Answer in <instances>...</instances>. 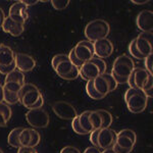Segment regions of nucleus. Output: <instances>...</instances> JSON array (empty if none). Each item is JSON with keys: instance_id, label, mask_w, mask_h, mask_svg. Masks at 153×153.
<instances>
[{"instance_id": "nucleus-1", "label": "nucleus", "mask_w": 153, "mask_h": 153, "mask_svg": "<svg viewBox=\"0 0 153 153\" xmlns=\"http://www.w3.org/2000/svg\"><path fill=\"white\" fill-rule=\"evenodd\" d=\"M110 32V26L104 19H94L87 24L85 28V36L88 41L94 42L107 38Z\"/></svg>"}, {"instance_id": "nucleus-2", "label": "nucleus", "mask_w": 153, "mask_h": 153, "mask_svg": "<svg viewBox=\"0 0 153 153\" xmlns=\"http://www.w3.org/2000/svg\"><path fill=\"white\" fill-rule=\"evenodd\" d=\"M19 103L23 104L28 109H33L34 105L42 97V94L34 84L25 83L19 91Z\"/></svg>"}, {"instance_id": "nucleus-3", "label": "nucleus", "mask_w": 153, "mask_h": 153, "mask_svg": "<svg viewBox=\"0 0 153 153\" xmlns=\"http://www.w3.org/2000/svg\"><path fill=\"white\" fill-rule=\"evenodd\" d=\"M135 68V62L130 56L120 55L113 61L111 75H115L120 78L128 79L132 71Z\"/></svg>"}, {"instance_id": "nucleus-4", "label": "nucleus", "mask_w": 153, "mask_h": 153, "mask_svg": "<svg viewBox=\"0 0 153 153\" xmlns=\"http://www.w3.org/2000/svg\"><path fill=\"white\" fill-rule=\"evenodd\" d=\"M26 120L31 127L35 129H44L49 125V114L42 108L30 109L26 113Z\"/></svg>"}, {"instance_id": "nucleus-5", "label": "nucleus", "mask_w": 153, "mask_h": 153, "mask_svg": "<svg viewBox=\"0 0 153 153\" xmlns=\"http://www.w3.org/2000/svg\"><path fill=\"white\" fill-rule=\"evenodd\" d=\"M129 110L133 113H141L146 109L148 97L141 89H136L135 93L126 101Z\"/></svg>"}, {"instance_id": "nucleus-6", "label": "nucleus", "mask_w": 153, "mask_h": 153, "mask_svg": "<svg viewBox=\"0 0 153 153\" xmlns=\"http://www.w3.org/2000/svg\"><path fill=\"white\" fill-rule=\"evenodd\" d=\"M73 49H74V52H75V55L76 56V58L84 63L87 62V61H90L95 55L93 43L88 40L80 41L76 45V47H74Z\"/></svg>"}, {"instance_id": "nucleus-7", "label": "nucleus", "mask_w": 153, "mask_h": 153, "mask_svg": "<svg viewBox=\"0 0 153 153\" xmlns=\"http://www.w3.org/2000/svg\"><path fill=\"white\" fill-rule=\"evenodd\" d=\"M152 41L153 34L152 32H142L139 36L136 38V46L138 51L141 55L146 58L148 55L152 54Z\"/></svg>"}, {"instance_id": "nucleus-8", "label": "nucleus", "mask_w": 153, "mask_h": 153, "mask_svg": "<svg viewBox=\"0 0 153 153\" xmlns=\"http://www.w3.org/2000/svg\"><path fill=\"white\" fill-rule=\"evenodd\" d=\"M52 110L59 118L62 120H74L79 115L76 108L66 101H57L53 103Z\"/></svg>"}, {"instance_id": "nucleus-9", "label": "nucleus", "mask_w": 153, "mask_h": 153, "mask_svg": "<svg viewBox=\"0 0 153 153\" xmlns=\"http://www.w3.org/2000/svg\"><path fill=\"white\" fill-rule=\"evenodd\" d=\"M117 133L115 131L109 129V128L100 129L97 138L98 148L103 150L109 149V148H111L113 146V144L117 141Z\"/></svg>"}, {"instance_id": "nucleus-10", "label": "nucleus", "mask_w": 153, "mask_h": 153, "mask_svg": "<svg viewBox=\"0 0 153 153\" xmlns=\"http://www.w3.org/2000/svg\"><path fill=\"white\" fill-rule=\"evenodd\" d=\"M56 74L60 76L61 79L66 81H74L79 78L80 76V71L79 68L74 66L70 61H63L60 65H57V68L54 70Z\"/></svg>"}, {"instance_id": "nucleus-11", "label": "nucleus", "mask_w": 153, "mask_h": 153, "mask_svg": "<svg viewBox=\"0 0 153 153\" xmlns=\"http://www.w3.org/2000/svg\"><path fill=\"white\" fill-rule=\"evenodd\" d=\"M14 63H16V70L21 71L22 73H28V71H33L36 66L35 58L25 53H16Z\"/></svg>"}, {"instance_id": "nucleus-12", "label": "nucleus", "mask_w": 153, "mask_h": 153, "mask_svg": "<svg viewBox=\"0 0 153 153\" xmlns=\"http://www.w3.org/2000/svg\"><path fill=\"white\" fill-rule=\"evenodd\" d=\"M93 46H94V54L97 55L98 58L103 59L109 57L113 52V44L107 38L94 42Z\"/></svg>"}, {"instance_id": "nucleus-13", "label": "nucleus", "mask_w": 153, "mask_h": 153, "mask_svg": "<svg viewBox=\"0 0 153 153\" xmlns=\"http://www.w3.org/2000/svg\"><path fill=\"white\" fill-rule=\"evenodd\" d=\"M136 24L139 30L142 32H152L153 31V12L151 10H142L138 14Z\"/></svg>"}, {"instance_id": "nucleus-14", "label": "nucleus", "mask_w": 153, "mask_h": 153, "mask_svg": "<svg viewBox=\"0 0 153 153\" xmlns=\"http://www.w3.org/2000/svg\"><path fill=\"white\" fill-rule=\"evenodd\" d=\"M2 30H3L5 33L10 34L13 37H18L22 35L25 30V24H22L19 22L14 21L13 19H11L10 16H6L4 19V23L2 25Z\"/></svg>"}, {"instance_id": "nucleus-15", "label": "nucleus", "mask_w": 153, "mask_h": 153, "mask_svg": "<svg viewBox=\"0 0 153 153\" xmlns=\"http://www.w3.org/2000/svg\"><path fill=\"white\" fill-rule=\"evenodd\" d=\"M152 76L151 74H149L145 68H135L132 71V73L130 74L131 78H133V82H134L135 88L136 89H141L144 87L145 83L147 82V80L149 79V76Z\"/></svg>"}, {"instance_id": "nucleus-16", "label": "nucleus", "mask_w": 153, "mask_h": 153, "mask_svg": "<svg viewBox=\"0 0 153 153\" xmlns=\"http://www.w3.org/2000/svg\"><path fill=\"white\" fill-rule=\"evenodd\" d=\"M79 71H80V76L86 81L93 80L96 76H100V71L98 70V68L91 61H87V62L84 63L79 68Z\"/></svg>"}, {"instance_id": "nucleus-17", "label": "nucleus", "mask_w": 153, "mask_h": 153, "mask_svg": "<svg viewBox=\"0 0 153 153\" xmlns=\"http://www.w3.org/2000/svg\"><path fill=\"white\" fill-rule=\"evenodd\" d=\"M16 53L7 45L0 44V65H10L14 62Z\"/></svg>"}, {"instance_id": "nucleus-18", "label": "nucleus", "mask_w": 153, "mask_h": 153, "mask_svg": "<svg viewBox=\"0 0 153 153\" xmlns=\"http://www.w3.org/2000/svg\"><path fill=\"white\" fill-rule=\"evenodd\" d=\"M9 16H18L22 18L25 22L29 19L28 6L23 1H16L9 8Z\"/></svg>"}, {"instance_id": "nucleus-19", "label": "nucleus", "mask_w": 153, "mask_h": 153, "mask_svg": "<svg viewBox=\"0 0 153 153\" xmlns=\"http://www.w3.org/2000/svg\"><path fill=\"white\" fill-rule=\"evenodd\" d=\"M93 85H94V89L96 90V92L102 96L103 98L108 95L109 89H108V85L106 83L105 79L102 76H98L95 79H93Z\"/></svg>"}, {"instance_id": "nucleus-20", "label": "nucleus", "mask_w": 153, "mask_h": 153, "mask_svg": "<svg viewBox=\"0 0 153 153\" xmlns=\"http://www.w3.org/2000/svg\"><path fill=\"white\" fill-rule=\"evenodd\" d=\"M4 82L5 83L13 82V83H18L21 86H23L25 84V75H24V73H22L21 71L16 68V70L12 71L11 73L7 74Z\"/></svg>"}, {"instance_id": "nucleus-21", "label": "nucleus", "mask_w": 153, "mask_h": 153, "mask_svg": "<svg viewBox=\"0 0 153 153\" xmlns=\"http://www.w3.org/2000/svg\"><path fill=\"white\" fill-rule=\"evenodd\" d=\"M91 110H86V111L82 112L81 114L78 115L79 117V124L82 127V129L84 131L90 134L91 132H93V129L90 125V122H89V113H90Z\"/></svg>"}, {"instance_id": "nucleus-22", "label": "nucleus", "mask_w": 153, "mask_h": 153, "mask_svg": "<svg viewBox=\"0 0 153 153\" xmlns=\"http://www.w3.org/2000/svg\"><path fill=\"white\" fill-rule=\"evenodd\" d=\"M23 128H16L12 131H10L8 135V144L10 146L14 147V148H19L21 147V144H19V133L22 132Z\"/></svg>"}, {"instance_id": "nucleus-23", "label": "nucleus", "mask_w": 153, "mask_h": 153, "mask_svg": "<svg viewBox=\"0 0 153 153\" xmlns=\"http://www.w3.org/2000/svg\"><path fill=\"white\" fill-rule=\"evenodd\" d=\"M97 112L99 113L100 117H101V129H106V128H109L110 125L112 124V115L110 112H108L105 109H98Z\"/></svg>"}, {"instance_id": "nucleus-24", "label": "nucleus", "mask_w": 153, "mask_h": 153, "mask_svg": "<svg viewBox=\"0 0 153 153\" xmlns=\"http://www.w3.org/2000/svg\"><path fill=\"white\" fill-rule=\"evenodd\" d=\"M89 122H90V125H91V127H92L93 131L101 129L102 122H101V117H100L99 113L97 112V110H95V111H90V113H89Z\"/></svg>"}, {"instance_id": "nucleus-25", "label": "nucleus", "mask_w": 153, "mask_h": 153, "mask_svg": "<svg viewBox=\"0 0 153 153\" xmlns=\"http://www.w3.org/2000/svg\"><path fill=\"white\" fill-rule=\"evenodd\" d=\"M3 101L8 105L16 104V103H19V94L3 89Z\"/></svg>"}, {"instance_id": "nucleus-26", "label": "nucleus", "mask_w": 153, "mask_h": 153, "mask_svg": "<svg viewBox=\"0 0 153 153\" xmlns=\"http://www.w3.org/2000/svg\"><path fill=\"white\" fill-rule=\"evenodd\" d=\"M19 140L21 147H29L30 141H31V129H25V128H23L22 132L19 133Z\"/></svg>"}, {"instance_id": "nucleus-27", "label": "nucleus", "mask_w": 153, "mask_h": 153, "mask_svg": "<svg viewBox=\"0 0 153 153\" xmlns=\"http://www.w3.org/2000/svg\"><path fill=\"white\" fill-rule=\"evenodd\" d=\"M115 144H117L120 147L122 148H126V149H132L135 146V143L132 141L129 138L125 137V136H118L117 138V141H115Z\"/></svg>"}, {"instance_id": "nucleus-28", "label": "nucleus", "mask_w": 153, "mask_h": 153, "mask_svg": "<svg viewBox=\"0 0 153 153\" xmlns=\"http://www.w3.org/2000/svg\"><path fill=\"white\" fill-rule=\"evenodd\" d=\"M86 92H87L89 97L92 98V99H94V100H100L103 98L102 96L99 95L97 92H96V90L94 89V85H93V80L87 81V85H86Z\"/></svg>"}, {"instance_id": "nucleus-29", "label": "nucleus", "mask_w": 153, "mask_h": 153, "mask_svg": "<svg viewBox=\"0 0 153 153\" xmlns=\"http://www.w3.org/2000/svg\"><path fill=\"white\" fill-rule=\"evenodd\" d=\"M0 113L3 115L6 122H8V120H10L11 114H12L10 106L8 104H6L5 102H0Z\"/></svg>"}, {"instance_id": "nucleus-30", "label": "nucleus", "mask_w": 153, "mask_h": 153, "mask_svg": "<svg viewBox=\"0 0 153 153\" xmlns=\"http://www.w3.org/2000/svg\"><path fill=\"white\" fill-rule=\"evenodd\" d=\"M90 61L94 63V65L98 68V70H99V71H100V76H102L103 74L106 73V68H107V65H106V62H105L104 60H103V59L98 58V57H93Z\"/></svg>"}, {"instance_id": "nucleus-31", "label": "nucleus", "mask_w": 153, "mask_h": 153, "mask_svg": "<svg viewBox=\"0 0 153 153\" xmlns=\"http://www.w3.org/2000/svg\"><path fill=\"white\" fill-rule=\"evenodd\" d=\"M102 76L105 79L106 83H107V85H108V89H109V92H112V91H114L115 89H117V83L115 82L114 78H113V76H112L111 74H107V73H105V74H103Z\"/></svg>"}, {"instance_id": "nucleus-32", "label": "nucleus", "mask_w": 153, "mask_h": 153, "mask_svg": "<svg viewBox=\"0 0 153 153\" xmlns=\"http://www.w3.org/2000/svg\"><path fill=\"white\" fill-rule=\"evenodd\" d=\"M41 141V135L39 134L38 131L35 129H31V141H30L29 147H34L35 148L37 145Z\"/></svg>"}, {"instance_id": "nucleus-33", "label": "nucleus", "mask_w": 153, "mask_h": 153, "mask_svg": "<svg viewBox=\"0 0 153 153\" xmlns=\"http://www.w3.org/2000/svg\"><path fill=\"white\" fill-rule=\"evenodd\" d=\"M129 52L131 55H133V57H135L137 59H145L144 56L141 55L139 51H138L137 46H136V39H133V40L131 41V43L129 45Z\"/></svg>"}, {"instance_id": "nucleus-34", "label": "nucleus", "mask_w": 153, "mask_h": 153, "mask_svg": "<svg viewBox=\"0 0 153 153\" xmlns=\"http://www.w3.org/2000/svg\"><path fill=\"white\" fill-rule=\"evenodd\" d=\"M68 56L65 55V54H56L52 58V60H51V65H52L53 70H55L58 65H60L63 61H68Z\"/></svg>"}, {"instance_id": "nucleus-35", "label": "nucleus", "mask_w": 153, "mask_h": 153, "mask_svg": "<svg viewBox=\"0 0 153 153\" xmlns=\"http://www.w3.org/2000/svg\"><path fill=\"white\" fill-rule=\"evenodd\" d=\"M51 4L57 10H62V9H65L68 6L70 0H52Z\"/></svg>"}, {"instance_id": "nucleus-36", "label": "nucleus", "mask_w": 153, "mask_h": 153, "mask_svg": "<svg viewBox=\"0 0 153 153\" xmlns=\"http://www.w3.org/2000/svg\"><path fill=\"white\" fill-rule=\"evenodd\" d=\"M117 135L118 136H125V137L129 138V139H131L136 144V141H137V135H136V133L133 130H131V129L122 130L120 133H117Z\"/></svg>"}, {"instance_id": "nucleus-37", "label": "nucleus", "mask_w": 153, "mask_h": 153, "mask_svg": "<svg viewBox=\"0 0 153 153\" xmlns=\"http://www.w3.org/2000/svg\"><path fill=\"white\" fill-rule=\"evenodd\" d=\"M73 120V123H71V127H73L74 132L76 133V134H79V135H87L88 134L86 131H84L82 129V127H81L80 124H79V117H76L74 120Z\"/></svg>"}, {"instance_id": "nucleus-38", "label": "nucleus", "mask_w": 153, "mask_h": 153, "mask_svg": "<svg viewBox=\"0 0 153 153\" xmlns=\"http://www.w3.org/2000/svg\"><path fill=\"white\" fill-rule=\"evenodd\" d=\"M22 86L18 83H13V82H9V83H4L3 89H6L7 91H10L13 93H19V91L21 90Z\"/></svg>"}, {"instance_id": "nucleus-39", "label": "nucleus", "mask_w": 153, "mask_h": 153, "mask_svg": "<svg viewBox=\"0 0 153 153\" xmlns=\"http://www.w3.org/2000/svg\"><path fill=\"white\" fill-rule=\"evenodd\" d=\"M68 61H70L74 66H76V68H80L81 66L84 65V62H82V61L76 58V56L75 55V52H74V49H71L70 54H68Z\"/></svg>"}, {"instance_id": "nucleus-40", "label": "nucleus", "mask_w": 153, "mask_h": 153, "mask_svg": "<svg viewBox=\"0 0 153 153\" xmlns=\"http://www.w3.org/2000/svg\"><path fill=\"white\" fill-rule=\"evenodd\" d=\"M16 63H11L10 65H0V74L2 75H7V74L11 73L12 71L16 70Z\"/></svg>"}, {"instance_id": "nucleus-41", "label": "nucleus", "mask_w": 153, "mask_h": 153, "mask_svg": "<svg viewBox=\"0 0 153 153\" xmlns=\"http://www.w3.org/2000/svg\"><path fill=\"white\" fill-rule=\"evenodd\" d=\"M152 62H153V55L150 54L148 55L146 58H145V70H146L148 73L151 74L152 75V71H153V68H152Z\"/></svg>"}, {"instance_id": "nucleus-42", "label": "nucleus", "mask_w": 153, "mask_h": 153, "mask_svg": "<svg viewBox=\"0 0 153 153\" xmlns=\"http://www.w3.org/2000/svg\"><path fill=\"white\" fill-rule=\"evenodd\" d=\"M98 133H99V130H95L90 133V141L92 143V145H94V147L97 148H98V143H97Z\"/></svg>"}, {"instance_id": "nucleus-43", "label": "nucleus", "mask_w": 153, "mask_h": 153, "mask_svg": "<svg viewBox=\"0 0 153 153\" xmlns=\"http://www.w3.org/2000/svg\"><path fill=\"white\" fill-rule=\"evenodd\" d=\"M112 148V150L114 151L115 153H131L133 151L132 149H126V148H122V147H120L117 144H113V146L111 147Z\"/></svg>"}, {"instance_id": "nucleus-44", "label": "nucleus", "mask_w": 153, "mask_h": 153, "mask_svg": "<svg viewBox=\"0 0 153 153\" xmlns=\"http://www.w3.org/2000/svg\"><path fill=\"white\" fill-rule=\"evenodd\" d=\"M60 153H81V151L78 148H76L74 146H66L61 149Z\"/></svg>"}, {"instance_id": "nucleus-45", "label": "nucleus", "mask_w": 153, "mask_h": 153, "mask_svg": "<svg viewBox=\"0 0 153 153\" xmlns=\"http://www.w3.org/2000/svg\"><path fill=\"white\" fill-rule=\"evenodd\" d=\"M18 153H38V151L34 147H19Z\"/></svg>"}, {"instance_id": "nucleus-46", "label": "nucleus", "mask_w": 153, "mask_h": 153, "mask_svg": "<svg viewBox=\"0 0 153 153\" xmlns=\"http://www.w3.org/2000/svg\"><path fill=\"white\" fill-rule=\"evenodd\" d=\"M84 153H101V151L99 150V148L91 146V147H88L87 149L84 151Z\"/></svg>"}, {"instance_id": "nucleus-47", "label": "nucleus", "mask_w": 153, "mask_h": 153, "mask_svg": "<svg viewBox=\"0 0 153 153\" xmlns=\"http://www.w3.org/2000/svg\"><path fill=\"white\" fill-rule=\"evenodd\" d=\"M5 13H4V10L0 7V28L2 27V25L4 23V19H5Z\"/></svg>"}, {"instance_id": "nucleus-48", "label": "nucleus", "mask_w": 153, "mask_h": 153, "mask_svg": "<svg viewBox=\"0 0 153 153\" xmlns=\"http://www.w3.org/2000/svg\"><path fill=\"white\" fill-rule=\"evenodd\" d=\"M6 125H7V122L5 120V118H4L3 115L0 113V128H2V127H6Z\"/></svg>"}, {"instance_id": "nucleus-49", "label": "nucleus", "mask_w": 153, "mask_h": 153, "mask_svg": "<svg viewBox=\"0 0 153 153\" xmlns=\"http://www.w3.org/2000/svg\"><path fill=\"white\" fill-rule=\"evenodd\" d=\"M23 2L27 6H30V5H34V4L38 3L39 1H37V0H34V1H31V0H23Z\"/></svg>"}, {"instance_id": "nucleus-50", "label": "nucleus", "mask_w": 153, "mask_h": 153, "mask_svg": "<svg viewBox=\"0 0 153 153\" xmlns=\"http://www.w3.org/2000/svg\"><path fill=\"white\" fill-rule=\"evenodd\" d=\"M148 2V0H132V3H134V4H139V5H141V4H145V3H147Z\"/></svg>"}, {"instance_id": "nucleus-51", "label": "nucleus", "mask_w": 153, "mask_h": 153, "mask_svg": "<svg viewBox=\"0 0 153 153\" xmlns=\"http://www.w3.org/2000/svg\"><path fill=\"white\" fill-rule=\"evenodd\" d=\"M0 102H3V86L0 84Z\"/></svg>"}, {"instance_id": "nucleus-52", "label": "nucleus", "mask_w": 153, "mask_h": 153, "mask_svg": "<svg viewBox=\"0 0 153 153\" xmlns=\"http://www.w3.org/2000/svg\"><path fill=\"white\" fill-rule=\"evenodd\" d=\"M101 153H115V152L112 150V148H109V149H105V150H103V152H101Z\"/></svg>"}, {"instance_id": "nucleus-53", "label": "nucleus", "mask_w": 153, "mask_h": 153, "mask_svg": "<svg viewBox=\"0 0 153 153\" xmlns=\"http://www.w3.org/2000/svg\"><path fill=\"white\" fill-rule=\"evenodd\" d=\"M0 153H3V152H2V150H1V149H0Z\"/></svg>"}]
</instances>
